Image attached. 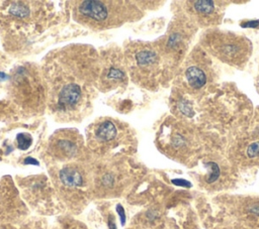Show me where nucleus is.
<instances>
[{"label": "nucleus", "instance_id": "obj_1", "mask_svg": "<svg viewBox=\"0 0 259 229\" xmlns=\"http://www.w3.org/2000/svg\"><path fill=\"white\" fill-rule=\"evenodd\" d=\"M207 44L220 60L236 66L246 62L251 49V43L245 37L225 32L211 33L207 37Z\"/></svg>", "mask_w": 259, "mask_h": 229}, {"label": "nucleus", "instance_id": "obj_2", "mask_svg": "<svg viewBox=\"0 0 259 229\" xmlns=\"http://www.w3.org/2000/svg\"><path fill=\"white\" fill-rule=\"evenodd\" d=\"M78 135L76 133L60 132L53 139V150L60 156L70 158L77 153Z\"/></svg>", "mask_w": 259, "mask_h": 229}, {"label": "nucleus", "instance_id": "obj_3", "mask_svg": "<svg viewBox=\"0 0 259 229\" xmlns=\"http://www.w3.org/2000/svg\"><path fill=\"white\" fill-rule=\"evenodd\" d=\"M82 90L77 84L70 83L61 89L58 96V107L60 110H68L74 108L81 100Z\"/></svg>", "mask_w": 259, "mask_h": 229}, {"label": "nucleus", "instance_id": "obj_4", "mask_svg": "<svg viewBox=\"0 0 259 229\" xmlns=\"http://www.w3.org/2000/svg\"><path fill=\"white\" fill-rule=\"evenodd\" d=\"M79 12L83 16L96 21L102 22L108 16V9L106 5L101 1L86 0L79 5Z\"/></svg>", "mask_w": 259, "mask_h": 229}, {"label": "nucleus", "instance_id": "obj_5", "mask_svg": "<svg viewBox=\"0 0 259 229\" xmlns=\"http://www.w3.org/2000/svg\"><path fill=\"white\" fill-rule=\"evenodd\" d=\"M117 135V129L110 120H103L94 129V136L101 142L113 140Z\"/></svg>", "mask_w": 259, "mask_h": 229}, {"label": "nucleus", "instance_id": "obj_6", "mask_svg": "<svg viewBox=\"0 0 259 229\" xmlns=\"http://www.w3.org/2000/svg\"><path fill=\"white\" fill-rule=\"evenodd\" d=\"M60 180L66 187L75 188L83 184V178L81 174L72 166H66L60 170Z\"/></svg>", "mask_w": 259, "mask_h": 229}, {"label": "nucleus", "instance_id": "obj_7", "mask_svg": "<svg viewBox=\"0 0 259 229\" xmlns=\"http://www.w3.org/2000/svg\"><path fill=\"white\" fill-rule=\"evenodd\" d=\"M186 81L188 85L194 89L201 88L206 82V76L204 72L197 67H189L185 73Z\"/></svg>", "mask_w": 259, "mask_h": 229}, {"label": "nucleus", "instance_id": "obj_8", "mask_svg": "<svg viewBox=\"0 0 259 229\" xmlns=\"http://www.w3.org/2000/svg\"><path fill=\"white\" fill-rule=\"evenodd\" d=\"M135 59L137 64L140 67L146 68V67H152L158 62V55L157 53L149 48H143L139 50L135 54Z\"/></svg>", "mask_w": 259, "mask_h": 229}, {"label": "nucleus", "instance_id": "obj_9", "mask_svg": "<svg viewBox=\"0 0 259 229\" xmlns=\"http://www.w3.org/2000/svg\"><path fill=\"white\" fill-rule=\"evenodd\" d=\"M193 7L195 11L202 16H207L214 12V5L212 1H194Z\"/></svg>", "mask_w": 259, "mask_h": 229}, {"label": "nucleus", "instance_id": "obj_10", "mask_svg": "<svg viewBox=\"0 0 259 229\" xmlns=\"http://www.w3.org/2000/svg\"><path fill=\"white\" fill-rule=\"evenodd\" d=\"M9 12H10V14H12L14 16L22 18L29 14V9L26 5H24L22 3L14 2L11 4V6L9 8Z\"/></svg>", "mask_w": 259, "mask_h": 229}, {"label": "nucleus", "instance_id": "obj_11", "mask_svg": "<svg viewBox=\"0 0 259 229\" xmlns=\"http://www.w3.org/2000/svg\"><path fill=\"white\" fill-rule=\"evenodd\" d=\"M16 141L18 148L21 150H25L31 145L32 137L28 133H19L16 136Z\"/></svg>", "mask_w": 259, "mask_h": 229}, {"label": "nucleus", "instance_id": "obj_12", "mask_svg": "<svg viewBox=\"0 0 259 229\" xmlns=\"http://www.w3.org/2000/svg\"><path fill=\"white\" fill-rule=\"evenodd\" d=\"M125 78V73L115 67L109 68L107 74H106V79L109 81H122Z\"/></svg>", "mask_w": 259, "mask_h": 229}, {"label": "nucleus", "instance_id": "obj_13", "mask_svg": "<svg viewBox=\"0 0 259 229\" xmlns=\"http://www.w3.org/2000/svg\"><path fill=\"white\" fill-rule=\"evenodd\" d=\"M247 155L250 157V158H254V157H259V141H255L253 143H251L247 150Z\"/></svg>", "mask_w": 259, "mask_h": 229}, {"label": "nucleus", "instance_id": "obj_14", "mask_svg": "<svg viewBox=\"0 0 259 229\" xmlns=\"http://www.w3.org/2000/svg\"><path fill=\"white\" fill-rule=\"evenodd\" d=\"M207 164L210 166V169H211V173H210V175L207 178V182L208 183H212V182H214L219 178V176H220V168H219L218 164L214 163V162H208Z\"/></svg>", "mask_w": 259, "mask_h": 229}, {"label": "nucleus", "instance_id": "obj_15", "mask_svg": "<svg viewBox=\"0 0 259 229\" xmlns=\"http://www.w3.org/2000/svg\"><path fill=\"white\" fill-rule=\"evenodd\" d=\"M116 212H117V214L119 215L120 223H121V225L123 226L124 223H125V212H124L123 207H122L120 204H118V205L116 206Z\"/></svg>", "mask_w": 259, "mask_h": 229}, {"label": "nucleus", "instance_id": "obj_16", "mask_svg": "<svg viewBox=\"0 0 259 229\" xmlns=\"http://www.w3.org/2000/svg\"><path fill=\"white\" fill-rule=\"evenodd\" d=\"M172 183L175 184V185H177V186H183V187H190V186H191V184H190L189 182H187V181H185V180H181V179H179V180H173Z\"/></svg>", "mask_w": 259, "mask_h": 229}, {"label": "nucleus", "instance_id": "obj_17", "mask_svg": "<svg viewBox=\"0 0 259 229\" xmlns=\"http://www.w3.org/2000/svg\"><path fill=\"white\" fill-rule=\"evenodd\" d=\"M24 163H25V164H36V165H38V161L35 160V159L32 158V157H26V158L24 159Z\"/></svg>", "mask_w": 259, "mask_h": 229}, {"label": "nucleus", "instance_id": "obj_18", "mask_svg": "<svg viewBox=\"0 0 259 229\" xmlns=\"http://www.w3.org/2000/svg\"><path fill=\"white\" fill-rule=\"evenodd\" d=\"M258 20H254V21H251V22H248V23H246V24H241L242 26H244V27H257L258 26V24L259 23H257V24H255V22H257Z\"/></svg>", "mask_w": 259, "mask_h": 229}, {"label": "nucleus", "instance_id": "obj_19", "mask_svg": "<svg viewBox=\"0 0 259 229\" xmlns=\"http://www.w3.org/2000/svg\"><path fill=\"white\" fill-rule=\"evenodd\" d=\"M251 212H252V213H254V214L259 215V205H255V206H253V207L251 208Z\"/></svg>", "mask_w": 259, "mask_h": 229}, {"label": "nucleus", "instance_id": "obj_20", "mask_svg": "<svg viewBox=\"0 0 259 229\" xmlns=\"http://www.w3.org/2000/svg\"><path fill=\"white\" fill-rule=\"evenodd\" d=\"M108 225H109V229H116L115 224H114V222H113L112 220H110V221L108 222Z\"/></svg>", "mask_w": 259, "mask_h": 229}, {"label": "nucleus", "instance_id": "obj_21", "mask_svg": "<svg viewBox=\"0 0 259 229\" xmlns=\"http://www.w3.org/2000/svg\"><path fill=\"white\" fill-rule=\"evenodd\" d=\"M8 78V76L2 72H0V80H6Z\"/></svg>", "mask_w": 259, "mask_h": 229}]
</instances>
